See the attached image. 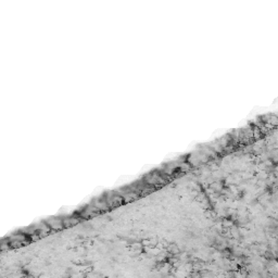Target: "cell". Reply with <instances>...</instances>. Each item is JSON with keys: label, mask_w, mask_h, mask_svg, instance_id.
I'll return each mask as SVG.
<instances>
[{"label": "cell", "mask_w": 278, "mask_h": 278, "mask_svg": "<svg viewBox=\"0 0 278 278\" xmlns=\"http://www.w3.org/2000/svg\"><path fill=\"white\" fill-rule=\"evenodd\" d=\"M48 226H50L54 231H60L64 227V223L62 220H59V218H52V220L48 221Z\"/></svg>", "instance_id": "1"}, {"label": "cell", "mask_w": 278, "mask_h": 278, "mask_svg": "<svg viewBox=\"0 0 278 278\" xmlns=\"http://www.w3.org/2000/svg\"><path fill=\"white\" fill-rule=\"evenodd\" d=\"M110 202L112 206H118L124 202V198L121 197V196H113L110 199Z\"/></svg>", "instance_id": "2"}, {"label": "cell", "mask_w": 278, "mask_h": 278, "mask_svg": "<svg viewBox=\"0 0 278 278\" xmlns=\"http://www.w3.org/2000/svg\"><path fill=\"white\" fill-rule=\"evenodd\" d=\"M25 239H26V237H25L24 235L19 234V235H13V236L10 238V240H17V241H23L24 242Z\"/></svg>", "instance_id": "3"}]
</instances>
